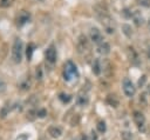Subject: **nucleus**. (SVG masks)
I'll use <instances>...</instances> for the list:
<instances>
[{"label": "nucleus", "mask_w": 150, "mask_h": 140, "mask_svg": "<svg viewBox=\"0 0 150 140\" xmlns=\"http://www.w3.org/2000/svg\"><path fill=\"white\" fill-rule=\"evenodd\" d=\"M94 11L98 18V20L101 21V24L103 25V27L105 28L107 33L112 34L115 32V26H114V20L109 15L108 11L102 6V5H96L94 7Z\"/></svg>", "instance_id": "obj_1"}, {"label": "nucleus", "mask_w": 150, "mask_h": 140, "mask_svg": "<svg viewBox=\"0 0 150 140\" xmlns=\"http://www.w3.org/2000/svg\"><path fill=\"white\" fill-rule=\"evenodd\" d=\"M71 78H79V72L77 68L75 66V64L70 60H68L64 65V69H63V79L66 81L71 80Z\"/></svg>", "instance_id": "obj_2"}, {"label": "nucleus", "mask_w": 150, "mask_h": 140, "mask_svg": "<svg viewBox=\"0 0 150 140\" xmlns=\"http://www.w3.org/2000/svg\"><path fill=\"white\" fill-rule=\"evenodd\" d=\"M22 41L20 39H15L13 47H12V59L15 64H20L22 59Z\"/></svg>", "instance_id": "obj_3"}, {"label": "nucleus", "mask_w": 150, "mask_h": 140, "mask_svg": "<svg viewBox=\"0 0 150 140\" xmlns=\"http://www.w3.org/2000/svg\"><path fill=\"white\" fill-rule=\"evenodd\" d=\"M123 92H124V94H125L127 96H129V98H131V96L135 95L136 87L134 86V84H132L128 78H125V79L123 80Z\"/></svg>", "instance_id": "obj_4"}, {"label": "nucleus", "mask_w": 150, "mask_h": 140, "mask_svg": "<svg viewBox=\"0 0 150 140\" xmlns=\"http://www.w3.org/2000/svg\"><path fill=\"white\" fill-rule=\"evenodd\" d=\"M30 20V14L26 11H21L16 18V25L18 26H23L25 24H27Z\"/></svg>", "instance_id": "obj_5"}, {"label": "nucleus", "mask_w": 150, "mask_h": 140, "mask_svg": "<svg viewBox=\"0 0 150 140\" xmlns=\"http://www.w3.org/2000/svg\"><path fill=\"white\" fill-rule=\"evenodd\" d=\"M45 56H46V60L49 62V64H55L56 62V51L53 46H50L49 48H47V51L45 52Z\"/></svg>", "instance_id": "obj_6"}, {"label": "nucleus", "mask_w": 150, "mask_h": 140, "mask_svg": "<svg viewBox=\"0 0 150 140\" xmlns=\"http://www.w3.org/2000/svg\"><path fill=\"white\" fill-rule=\"evenodd\" d=\"M89 36H90V40H91L93 42H95V44H101V42H102V40H103L101 32H100L97 28H95V27L90 29Z\"/></svg>", "instance_id": "obj_7"}, {"label": "nucleus", "mask_w": 150, "mask_h": 140, "mask_svg": "<svg viewBox=\"0 0 150 140\" xmlns=\"http://www.w3.org/2000/svg\"><path fill=\"white\" fill-rule=\"evenodd\" d=\"M88 40L84 35H80L79 36V40H77V51L80 53H83L88 49Z\"/></svg>", "instance_id": "obj_8"}, {"label": "nucleus", "mask_w": 150, "mask_h": 140, "mask_svg": "<svg viewBox=\"0 0 150 140\" xmlns=\"http://www.w3.org/2000/svg\"><path fill=\"white\" fill-rule=\"evenodd\" d=\"M132 119H134V122L141 128L143 125H144V122H145V118H144V115L141 113V112H138V111H135L134 112V114H132Z\"/></svg>", "instance_id": "obj_9"}, {"label": "nucleus", "mask_w": 150, "mask_h": 140, "mask_svg": "<svg viewBox=\"0 0 150 140\" xmlns=\"http://www.w3.org/2000/svg\"><path fill=\"white\" fill-rule=\"evenodd\" d=\"M48 134L52 136V138H59L61 136L62 134V129L59 127V126H50L48 128Z\"/></svg>", "instance_id": "obj_10"}, {"label": "nucleus", "mask_w": 150, "mask_h": 140, "mask_svg": "<svg viewBox=\"0 0 150 140\" xmlns=\"http://www.w3.org/2000/svg\"><path fill=\"white\" fill-rule=\"evenodd\" d=\"M97 52L100 53V54H103V55H105V54H108L109 52H110V46H109V44L108 42H101V44H98V46H97Z\"/></svg>", "instance_id": "obj_11"}, {"label": "nucleus", "mask_w": 150, "mask_h": 140, "mask_svg": "<svg viewBox=\"0 0 150 140\" xmlns=\"http://www.w3.org/2000/svg\"><path fill=\"white\" fill-rule=\"evenodd\" d=\"M128 53H129L130 61H131L134 65H138L139 61H138V56H137V53L135 52V49H134L132 47H129V48H128Z\"/></svg>", "instance_id": "obj_12"}, {"label": "nucleus", "mask_w": 150, "mask_h": 140, "mask_svg": "<svg viewBox=\"0 0 150 140\" xmlns=\"http://www.w3.org/2000/svg\"><path fill=\"white\" fill-rule=\"evenodd\" d=\"M132 20H134V22H135V25L136 26H141V25H143V16L141 15V13L139 12H137V11H135L134 12V14H132Z\"/></svg>", "instance_id": "obj_13"}, {"label": "nucleus", "mask_w": 150, "mask_h": 140, "mask_svg": "<svg viewBox=\"0 0 150 140\" xmlns=\"http://www.w3.org/2000/svg\"><path fill=\"white\" fill-rule=\"evenodd\" d=\"M107 104H108L109 106H111V107H117L118 104H120V101H118V99H117L115 95L109 94V95L107 96Z\"/></svg>", "instance_id": "obj_14"}, {"label": "nucleus", "mask_w": 150, "mask_h": 140, "mask_svg": "<svg viewBox=\"0 0 150 140\" xmlns=\"http://www.w3.org/2000/svg\"><path fill=\"white\" fill-rule=\"evenodd\" d=\"M76 101L80 106H86L89 102V99H88L87 94H79V96L76 98Z\"/></svg>", "instance_id": "obj_15"}, {"label": "nucleus", "mask_w": 150, "mask_h": 140, "mask_svg": "<svg viewBox=\"0 0 150 140\" xmlns=\"http://www.w3.org/2000/svg\"><path fill=\"white\" fill-rule=\"evenodd\" d=\"M35 49V45L34 44H28L27 45V48H26V55H27V60H30L32 56H33V52Z\"/></svg>", "instance_id": "obj_16"}, {"label": "nucleus", "mask_w": 150, "mask_h": 140, "mask_svg": "<svg viewBox=\"0 0 150 140\" xmlns=\"http://www.w3.org/2000/svg\"><path fill=\"white\" fill-rule=\"evenodd\" d=\"M93 72H94V74H96V75H100V73H101V65H100V61L96 59L95 61H94V64H93Z\"/></svg>", "instance_id": "obj_17"}, {"label": "nucleus", "mask_w": 150, "mask_h": 140, "mask_svg": "<svg viewBox=\"0 0 150 140\" xmlns=\"http://www.w3.org/2000/svg\"><path fill=\"white\" fill-rule=\"evenodd\" d=\"M59 99L63 102V104H68V102H70V100H71V96L69 95V94H66V93H61L60 95H59Z\"/></svg>", "instance_id": "obj_18"}, {"label": "nucleus", "mask_w": 150, "mask_h": 140, "mask_svg": "<svg viewBox=\"0 0 150 140\" xmlns=\"http://www.w3.org/2000/svg\"><path fill=\"white\" fill-rule=\"evenodd\" d=\"M121 138H122V140H132V134H131V132L123 131L121 133Z\"/></svg>", "instance_id": "obj_19"}, {"label": "nucleus", "mask_w": 150, "mask_h": 140, "mask_svg": "<svg viewBox=\"0 0 150 140\" xmlns=\"http://www.w3.org/2000/svg\"><path fill=\"white\" fill-rule=\"evenodd\" d=\"M14 2V0H0V7L1 8H7L9 6H12Z\"/></svg>", "instance_id": "obj_20"}, {"label": "nucleus", "mask_w": 150, "mask_h": 140, "mask_svg": "<svg viewBox=\"0 0 150 140\" xmlns=\"http://www.w3.org/2000/svg\"><path fill=\"white\" fill-rule=\"evenodd\" d=\"M122 29H123V32H124V34L127 36H131L132 35V29H131V27L129 25H123L122 26Z\"/></svg>", "instance_id": "obj_21"}, {"label": "nucleus", "mask_w": 150, "mask_h": 140, "mask_svg": "<svg viewBox=\"0 0 150 140\" xmlns=\"http://www.w3.org/2000/svg\"><path fill=\"white\" fill-rule=\"evenodd\" d=\"M9 109H11V107H9V106H4V107H2V109L0 111V118H1V119L6 118V116H7V114L9 113Z\"/></svg>", "instance_id": "obj_22"}, {"label": "nucleus", "mask_w": 150, "mask_h": 140, "mask_svg": "<svg viewBox=\"0 0 150 140\" xmlns=\"http://www.w3.org/2000/svg\"><path fill=\"white\" fill-rule=\"evenodd\" d=\"M105 129H107V127H105V122L102 121V120L98 121V122H97V131H98L100 133H104Z\"/></svg>", "instance_id": "obj_23"}, {"label": "nucleus", "mask_w": 150, "mask_h": 140, "mask_svg": "<svg viewBox=\"0 0 150 140\" xmlns=\"http://www.w3.org/2000/svg\"><path fill=\"white\" fill-rule=\"evenodd\" d=\"M36 116H38V111H35V109H30V111L28 112L27 119H28V120H30V121H33Z\"/></svg>", "instance_id": "obj_24"}, {"label": "nucleus", "mask_w": 150, "mask_h": 140, "mask_svg": "<svg viewBox=\"0 0 150 140\" xmlns=\"http://www.w3.org/2000/svg\"><path fill=\"white\" fill-rule=\"evenodd\" d=\"M136 2L142 7H150V0H136Z\"/></svg>", "instance_id": "obj_25"}, {"label": "nucleus", "mask_w": 150, "mask_h": 140, "mask_svg": "<svg viewBox=\"0 0 150 140\" xmlns=\"http://www.w3.org/2000/svg\"><path fill=\"white\" fill-rule=\"evenodd\" d=\"M123 15L127 18V19H129V18H132V14H134V12L131 11V9H129V8H125V9H123Z\"/></svg>", "instance_id": "obj_26"}, {"label": "nucleus", "mask_w": 150, "mask_h": 140, "mask_svg": "<svg viewBox=\"0 0 150 140\" xmlns=\"http://www.w3.org/2000/svg\"><path fill=\"white\" fill-rule=\"evenodd\" d=\"M29 87H30V82H29V81H25V82H22V84L20 85V88L23 89V91L29 89Z\"/></svg>", "instance_id": "obj_27"}, {"label": "nucleus", "mask_w": 150, "mask_h": 140, "mask_svg": "<svg viewBox=\"0 0 150 140\" xmlns=\"http://www.w3.org/2000/svg\"><path fill=\"white\" fill-rule=\"evenodd\" d=\"M46 115H47L46 109H39V111H38V116H40V118H45Z\"/></svg>", "instance_id": "obj_28"}, {"label": "nucleus", "mask_w": 150, "mask_h": 140, "mask_svg": "<svg viewBox=\"0 0 150 140\" xmlns=\"http://www.w3.org/2000/svg\"><path fill=\"white\" fill-rule=\"evenodd\" d=\"M27 139H28V135L27 134H21V135H19L16 138V140H27Z\"/></svg>", "instance_id": "obj_29"}, {"label": "nucleus", "mask_w": 150, "mask_h": 140, "mask_svg": "<svg viewBox=\"0 0 150 140\" xmlns=\"http://www.w3.org/2000/svg\"><path fill=\"white\" fill-rule=\"evenodd\" d=\"M145 80H146V76H145V75H143V76H142V79H139V80H138V86H143V84H144V81H145Z\"/></svg>", "instance_id": "obj_30"}, {"label": "nucleus", "mask_w": 150, "mask_h": 140, "mask_svg": "<svg viewBox=\"0 0 150 140\" xmlns=\"http://www.w3.org/2000/svg\"><path fill=\"white\" fill-rule=\"evenodd\" d=\"M139 102H142L143 105H145V104H146V101H145V94H144V93L141 95V98H139Z\"/></svg>", "instance_id": "obj_31"}, {"label": "nucleus", "mask_w": 150, "mask_h": 140, "mask_svg": "<svg viewBox=\"0 0 150 140\" xmlns=\"http://www.w3.org/2000/svg\"><path fill=\"white\" fill-rule=\"evenodd\" d=\"M90 134H91V135H90V140H97V134H96L94 131H91Z\"/></svg>", "instance_id": "obj_32"}, {"label": "nucleus", "mask_w": 150, "mask_h": 140, "mask_svg": "<svg viewBox=\"0 0 150 140\" xmlns=\"http://www.w3.org/2000/svg\"><path fill=\"white\" fill-rule=\"evenodd\" d=\"M5 86H6V85H5V82L0 79V91H4V89H5Z\"/></svg>", "instance_id": "obj_33"}, {"label": "nucleus", "mask_w": 150, "mask_h": 140, "mask_svg": "<svg viewBox=\"0 0 150 140\" xmlns=\"http://www.w3.org/2000/svg\"><path fill=\"white\" fill-rule=\"evenodd\" d=\"M81 140H88V136L84 135V134H82V135H81Z\"/></svg>", "instance_id": "obj_34"}, {"label": "nucleus", "mask_w": 150, "mask_h": 140, "mask_svg": "<svg viewBox=\"0 0 150 140\" xmlns=\"http://www.w3.org/2000/svg\"><path fill=\"white\" fill-rule=\"evenodd\" d=\"M148 56H149V59H150V47L148 48Z\"/></svg>", "instance_id": "obj_35"}, {"label": "nucleus", "mask_w": 150, "mask_h": 140, "mask_svg": "<svg viewBox=\"0 0 150 140\" xmlns=\"http://www.w3.org/2000/svg\"><path fill=\"white\" fill-rule=\"evenodd\" d=\"M148 26H149V29H150V20L148 21Z\"/></svg>", "instance_id": "obj_36"}]
</instances>
